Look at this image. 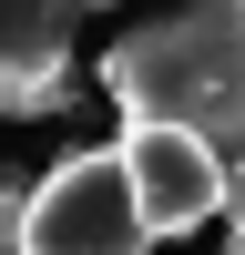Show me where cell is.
Returning a JSON list of instances; mask_svg holds the SVG:
<instances>
[{"label": "cell", "mask_w": 245, "mask_h": 255, "mask_svg": "<svg viewBox=\"0 0 245 255\" xmlns=\"http://www.w3.org/2000/svg\"><path fill=\"white\" fill-rule=\"evenodd\" d=\"M225 225L245 235V163H235V184H225Z\"/></svg>", "instance_id": "obj_5"}, {"label": "cell", "mask_w": 245, "mask_h": 255, "mask_svg": "<svg viewBox=\"0 0 245 255\" xmlns=\"http://www.w3.org/2000/svg\"><path fill=\"white\" fill-rule=\"evenodd\" d=\"M225 255H245V235H235V245H225Z\"/></svg>", "instance_id": "obj_6"}, {"label": "cell", "mask_w": 245, "mask_h": 255, "mask_svg": "<svg viewBox=\"0 0 245 255\" xmlns=\"http://www.w3.org/2000/svg\"><path fill=\"white\" fill-rule=\"evenodd\" d=\"M113 10V0H0V102L20 123L72 102V20Z\"/></svg>", "instance_id": "obj_4"}, {"label": "cell", "mask_w": 245, "mask_h": 255, "mask_svg": "<svg viewBox=\"0 0 245 255\" xmlns=\"http://www.w3.org/2000/svg\"><path fill=\"white\" fill-rule=\"evenodd\" d=\"M102 92L122 123H184L245 163V0H184L102 51Z\"/></svg>", "instance_id": "obj_1"}, {"label": "cell", "mask_w": 245, "mask_h": 255, "mask_svg": "<svg viewBox=\"0 0 245 255\" xmlns=\"http://www.w3.org/2000/svg\"><path fill=\"white\" fill-rule=\"evenodd\" d=\"M122 163H133V194L153 215V245L194 235L204 215H225V184H235V163L204 133H184V123H122Z\"/></svg>", "instance_id": "obj_3"}, {"label": "cell", "mask_w": 245, "mask_h": 255, "mask_svg": "<svg viewBox=\"0 0 245 255\" xmlns=\"http://www.w3.org/2000/svg\"><path fill=\"white\" fill-rule=\"evenodd\" d=\"M143 245H153V215L133 194L122 143L61 153L41 184H10L0 204V255H143Z\"/></svg>", "instance_id": "obj_2"}]
</instances>
